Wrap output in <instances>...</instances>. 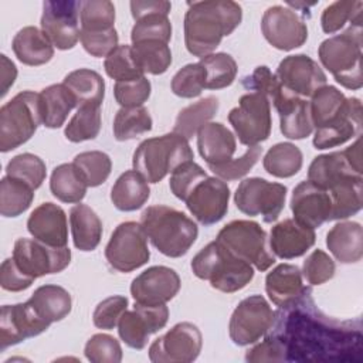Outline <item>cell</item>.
<instances>
[{
    "mask_svg": "<svg viewBox=\"0 0 363 363\" xmlns=\"http://www.w3.org/2000/svg\"><path fill=\"white\" fill-rule=\"evenodd\" d=\"M264 340L275 362H360L363 352L360 320L325 315L308 286L296 301L275 312Z\"/></svg>",
    "mask_w": 363,
    "mask_h": 363,
    "instance_id": "cell-1",
    "label": "cell"
},
{
    "mask_svg": "<svg viewBox=\"0 0 363 363\" xmlns=\"http://www.w3.org/2000/svg\"><path fill=\"white\" fill-rule=\"evenodd\" d=\"M184 16V44L190 54L210 55L225 35L242 20V9L231 0H204L187 3Z\"/></svg>",
    "mask_w": 363,
    "mask_h": 363,
    "instance_id": "cell-2",
    "label": "cell"
},
{
    "mask_svg": "<svg viewBox=\"0 0 363 363\" xmlns=\"http://www.w3.org/2000/svg\"><path fill=\"white\" fill-rule=\"evenodd\" d=\"M247 89L265 95L279 115V129L288 139H305L313 132L309 102L286 89L268 67H257L242 79Z\"/></svg>",
    "mask_w": 363,
    "mask_h": 363,
    "instance_id": "cell-3",
    "label": "cell"
},
{
    "mask_svg": "<svg viewBox=\"0 0 363 363\" xmlns=\"http://www.w3.org/2000/svg\"><path fill=\"white\" fill-rule=\"evenodd\" d=\"M140 224L153 247L170 258L187 254L199 235V227L190 217L164 204L143 210Z\"/></svg>",
    "mask_w": 363,
    "mask_h": 363,
    "instance_id": "cell-4",
    "label": "cell"
},
{
    "mask_svg": "<svg viewBox=\"0 0 363 363\" xmlns=\"http://www.w3.org/2000/svg\"><path fill=\"white\" fill-rule=\"evenodd\" d=\"M193 274L221 292L233 294L245 288L254 278V268L234 255L217 240L208 242L191 259Z\"/></svg>",
    "mask_w": 363,
    "mask_h": 363,
    "instance_id": "cell-5",
    "label": "cell"
},
{
    "mask_svg": "<svg viewBox=\"0 0 363 363\" xmlns=\"http://www.w3.org/2000/svg\"><path fill=\"white\" fill-rule=\"evenodd\" d=\"M193 159L189 140L172 132L143 140L133 153L132 164L149 183H159L176 167Z\"/></svg>",
    "mask_w": 363,
    "mask_h": 363,
    "instance_id": "cell-6",
    "label": "cell"
},
{
    "mask_svg": "<svg viewBox=\"0 0 363 363\" xmlns=\"http://www.w3.org/2000/svg\"><path fill=\"white\" fill-rule=\"evenodd\" d=\"M318 55L337 84L347 89L362 88V27L349 26L343 33L323 40Z\"/></svg>",
    "mask_w": 363,
    "mask_h": 363,
    "instance_id": "cell-7",
    "label": "cell"
},
{
    "mask_svg": "<svg viewBox=\"0 0 363 363\" xmlns=\"http://www.w3.org/2000/svg\"><path fill=\"white\" fill-rule=\"evenodd\" d=\"M43 123L40 94L21 91L0 108V150H14L26 143Z\"/></svg>",
    "mask_w": 363,
    "mask_h": 363,
    "instance_id": "cell-8",
    "label": "cell"
},
{
    "mask_svg": "<svg viewBox=\"0 0 363 363\" xmlns=\"http://www.w3.org/2000/svg\"><path fill=\"white\" fill-rule=\"evenodd\" d=\"M216 240L258 271H267L275 262V257L267 245V233L255 221H230L218 231Z\"/></svg>",
    "mask_w": 363,
    "mask_h": 363,
    "instance_id": "cell-9",
    "label": "cell"
},
{
    "mask_svg": "<svg viewBox=\"0 0 363 363\" xmlns=\"http://www.w3.org/2000/svg\"><path fill=\"white\" fill-rule=\"evenodd\" d=\"M228 122L242 145L255 146L267 140L272 128L268 98L255 91L242 95L238 106L230 111Z\"/></svg>",
    "mask_w": 363,
    "mask_h": 363,
    "instance_id": "cell-10",
    "label": "cell"
},
{
    "mask_svg": "<svg viewBox=\"0 0 363 363\" xmlns=\"http://www.w3.org/2000/svg\"><path fill=\"white\" fill-rule=\"evenodd\" d=\"M285 199L286 187L284 184L261 177L244 179L234 193L237 208L247 216L262 217L264 223H274L279 217Z\"/></svg>",
    "mask_w": 363,
    "mask_h": 363,
    "instance_id": "cell-11",
    "label": "cell"
},
{
    "mask_svg": "<svg viewBox=\"0 0 363 363\" xmlns=\"http://www.w3.org/2000/svg\"><path fill=\"white\" fill-rule=\"evenodd\" d=\"M105 258L119 272H130L145 265L150 258V251L142 224L136 221L121 223L105 247Z\"/></svg>",
    "mask_w": 363,
    "mask_h": 363,
    "instance_id": "cell-12",
    "label": "cell"
},
{
    "mask_svg": "<svg viewBox=\"0 0 363 363\" xmlns=\"http://www.w3.org/2000/svg\"><path fill=\"white\" fill-rule=\"evenodd\" d=\"M275 312L262 295L244 298L234 309L228 323L231 340L238 346L255 343L271 329Z\"/></svg>",
    "mask_w": 363,
    "mask_h": 363,
    "instance_id": "cell-13",
    "label": "cell"
},
{
    "mask_svg": "<svg viewBox=\"0 0 363 363\" xmlns=\"http://www.w3.org/2000/svg\"><path fill=\"white\" fill-rule=\"evenodd\" d=\"M11 258L26 275L37 279L65 269L71 261V250L23 237L16 240Z\"/></svg>",
    "mask_w": 363,
    "mask_h": 363,
    "instance_id": "cell-14",
    "label": "cell"
},
{
    "mask_svg": "<svg viewBox=\"0 0 363 363\" xmlns=\"http://www.w3.org/2000/svg\"><path fill=\"white\" fill-rule=\"evenodd\" d=\"M201 346L200 329L191 322H180L152 342L149 359L153 363H190L199 357Z\"/></svg>",
    "mask_w": 363,
    "mask_h": 363,
    "instance_id": "cell-15",
    "label": "cell"
},
{
    "mask_svg": "<svg viewBox=\"0 0 363 363\" xmlns=\"http://www.w3.org/2000/svg\"><path fill=\"white\" fill-rule=\"evenodd\" d=\"M82 1L47 0L43 3L41 30L58 50H71L79 40V13Z\"/></svg>",
    "mask_w": 363,
    "mask_h": 363,
    "instance_id": "cell-16",
    "label": "cell"
},
{
    "mask_svg": "<svg viewBox=\"0 0 363 363\" xmlns=\"http://www.w3.org/2000/svg\"><path fill=\"white\" fill-rule=\"evenodd\" d=\"M169 308L163 305H142L135 302L132 311H125L118 322L119 337L132 349L140 350L147 345L149 336L166 326Z\"/></svg>",
    "mask_w": 363,
    "mask_h": 363,
    "instance_id": "cell-17",
    "label": "cell"
},
{
    "mask_svg": "<svg viewBox=\"0 0 363 363\" xmlns=\"http://www.w3.org/2000/svg\"><path fill=\"white\" fill-rule=\"evenodd\" d=\"M261 31L274 48L282 51L295 50L308 40V27L303 18L284 6H272L265 10Z\"/></svg>",
    "mask_w": 363,
    "mask_h": 363,
    "instance_id": "cell-18",
    "label": "cell"
},
{
    "mask_svg": "<svg viewBox=\"0 0 363 363\" xmlns=\"http://www.w3.org/2000/svg\"><path fill=\"white\" fill-rule=\"evenodd\" d=\"M228 200L227 183L220 177L207 176L194 186L184 203L199 223L211 225L224 218L228 211Z\"/></svg>",
    "mask_w": 363,
    "mask_h": 363,
    "instance_id": "cell-19",
    "label": "cell"
},
{
    "mask_svg": "<svg viewBox=\"0 0 363 363\" xmlns=\"http://www.w3.org/2000/svg\"><path fill=\"white\" fill-rule=\"evenodd\" d=\"M170 9L172 4L163 0L130 1V11L135 18V26L130 31L132 44L146 40H159L169 44L172 38Z\"/></svg>",
    "mask_w": 363,
    "mask_h": 363,
    "instance_id": "cell-20",
    "label": "cell"
},
{
    "mask_svg": "<svg viewBox=\"0 0 363 363\" xmlns=\"http://www.w3.org/2000/svg\"><path fill=\"white\" fill-rule=\"evenodd\" d=\"M275 75L286 89L302 98L312 96L328 79L320 65L306 54L285 57Z\"/></svg>",
    "mask_w": 363,
    "mask_h": 363,
    "instance_id": "cell-21",
    "label": "cell"
},
{
    "mask_svg": "<svg viewBox=\"0 0 363 363\" xmlns=\"http://www.w3.org/2000/svg\"><path fill=\"white\" fill-rule=\"evenodd\" d=\"M50 325L34 311L28 301L4 305L0 315V350L45 332Z\"/></svg>",
    "mask_w": 363,
    "mask_h": 363,
    "instance_id": "cell-22",
    "label": "cell"
},
{
    "mask_svg": "<svg viewBox=\"0 0 363 363\" xmlns=\"http://www.w3.org/2000/svg\"><path fill=\"white\" fill-rule=\"evenodd\" d=\"M180 285V277L173 268L155 265L140 272L132 281L130 294L138 303L163 305L177 295Z\"/></svg>",
    "mask_w": 363,
    "mask_h": 363,
    "instance_id": "cell-23",
    "label": "cell"
},
{
    "mask_svg": "<svg viewBox=\"0 0 363 363\" xmlns=\"http://www.w3.org/2000/svg\"><path fill=\"white\" fill-rule=\"evenodd\" d=\"M291 210L294 220L299 224L309 228L320 227L330 221L332 200L329 191L309 180L301 182L292 191Z\"/></svg>",
    "mask_w": 363,
    "mask_h": 363,
    "instance_id": "cell-24",
    "label": "cell"
},
{
    "mask_svg": "<svg viewBox=\"0 0 363 363\" xmlns=\"http://www.w3.org/2000/svg\"><path fill=\"white\" fill-rule=\"evenodd\" d=\"M362 130V102L359 98H347L342 112L326 125L316 128L313 146L329 149L346 143L353 136H360Z\"/></svg>",
    "mask_w": 363,
    "mask_h": 363,
    "instance_id": "cell-25",
    "label": "cell"
},
{
    "mask_svg": "<svg viewBox=\"0 0 363 363\" xmlns=\"http://www.w3.org/2000/svg\"><path fill=\"white\" fill-rule=\"evenodd\" d=\"M28 233L38 241L52 247H67L68 242V221L65 211L51 203H41L37 206L28 220Z\"/></svg>",
    "mask_w": 363,
    "mask_h": 363,
    "instance_id": "cell-26",
    "label": "cell"
},
{
    "mask_svg": "<svg viewBox=\"0 0 363 363\" xmlns=\"http://www.w3.org/2000/svg\"><path fill=\"white\" fill-rule=\"evenodd\" d=\"M316 241L313 228L299 224L294 218H285L271 228L269 248L282 259L303 255Z\"/></svg>",
    "mask_w": 363,
    "mask_h": 363,
    "instance_id": "cell-27",
    "label": "cell"
},
{
    "mask_svg": "<svg viewBox=\"0 0 363 363\" xmlns=\"http://www.w3.org/2000/svg\"><path fill=\"white\" fill-rule=\"evenodd\" d=\"M197 147L207 164H221L233 159L237 149L234 133L220 122H208L197 132Z\"/></svg>",
    "mask_w": 363,
    "mask_h": 363,
    "instance_id": "cell-28",
    "label": "cell"
},
{
    "mask_svg": "<svg viewBox=\"0 0 363 363\" xmlns=\"http://www.w3.org/2000/svg\"><path fill=\"white\" fill-rule=\"evenodd\" d=\"M326 245L342 264L359 262L363 257V228L356 221H340L326 234Z\"/></svg>",
    "mask_w": 363,
    "mask_h": 363,
    "instance_id": "cell-29",
    "label": "cell"
},
{
    "mask_svg": "<svg viewBox=\"0 0 363 363\" xmlns=\"http://www.w3.org/2000/svg\"><path fill=\"white\" fill-rule=\"evenodd\" d=\"M305 288L301 269L292 264L277 265L265 278L267 295L278 308H284L296 301Z\"/></svg>",
    "mask_w": 363,
    "mask_h": 363,
    "instance_id": "cell-30",
    "label": "cell"
},
{
    "mask_svg": "<svg viewBox=\"0 0 363 363\" xmlns=\"http://www.w3.org/2000/svg\"><path fill=\"white\" fill-rule=\"evenodd\" d=\"M11 48L20 62L31 67L43 65L54 57L52 43L43 30L34 26L18 30L13 38Z\"/></svg>",
    "mask_w": 363,
    "mask_h": 363,
    "instance_id": "cell-31",
    "label": "cell"
},
{
    "mask_svg": "<svg viewBox=\"0 0 363 363\" xmlns=\"http://www.w3.org/2000/svg\"><path fill=\"white\" fill-rule=\"evenodd\" d=\"M352 176H363L356 172L346 157L345 150L316 156L308 169V180L329 190L333 184Z\"/></svg>",
    "mask_w": 363,
    "mask_h": 363,
    "instance_id": "cell-32",
    "label": "cell"
},
{
    "mask_svg": "<svg viewBox=\"0 0 363 363\" xmlns=\"http://www.w3.org/2000/svg\"><path fill=\"white\" fill-rule=\"evenodd\" d=\"M150 196L149 182L136 170L122 173L111 190V201L121 211L140 208Z\"/></svg>",
    "mask_w": 363,
    "mask_h": 363,
    "instance_id": "cell-33",
    "label": "cell"
},
{
    "mask_svg": "<svg viewBox=\"0 0 363 363\" xmlns=\"http://www.w3.org/2000/svg\"><path fill=\"white\" fill-rule=\"evenodd\" d=\"M71 234L75 248L94 251L102 238V221L86 204H77L69 210Z\"/></svg>",
    "mask_w": 363,
    "mask_h": 363,
    "instance_id": "cell-34",
    "label": "cell"
},
{
    "mask_svg": "<svg viewBox=\"0 0 363 363\" xmlns=\"http://www.w3.org/2000/svg\"><path fill=\"white\" fill-rule=\"evenodd\" d=\"M43 125L50 129L61 128L68 113L78 106L72 92L64 84H52L40 92Z\"/></svg>",
    "mask_w": 363,
    "mask_h": 363,
    "instance_id": "cell-35",
    "label": "cell"
},
{
    "mask_svg": "<svg viewBox=\"0 0 363 363\" xmlns=\"http://www.w3.org/2000/svg\"><path fill=\"white\" fill-rule=\"evenodd\" d=\"M34 311L48 323L62 320L72 308L69 292L60 285H41L28 299Z\"/></svg>",
    "mask_w": 363,
    "mask_h": 363,
    "instance_id": "cell-36",
    "label": "cell"
},
{
    "mask_svg": "<svg viewBox=\"0 0 363 363\" xmlns=\"http://www.w3.org/2000/svg\"><path fill=\"white\" fill-rule=\"evenodd\" d=\"M332 220H345L360 211L363 204V176H352L333 184L329 190Z\"/></svg>",
    "mask_w": 363,
    "mask_h": 363,
    "instance_id": "cell-37",
    "label": "cell"
},
{
    "mask_svg": "<svg viewBox=\"0 0 363 363\" xmlns=\"http://www.w3.org/2000/svg\"><path fill=\"white\" fill-rule=\"evenodd\" d=\"M86 180L74 163L58 164L50 179V190L62 203H79L86 194Z\"/></svg>",
    "mask_w": 363,
    "mask_h": 363,
    "instance_id": "cell-38",
    "label": "cell"
},
{
    "mask_svg": "<svg viewBox=\"0 0 363 363\" xmlns=\"http://www.w3.org/2000/svg\"><path fill=\"white\" fill-rule=\"evenodd\" d=\"M62 84L72 92L77 105H98L101 106L105 96L104 78L94 69L79 68L65 75ZM77 106V108H78Z\"/></svg>",
    "mask_w": 363,
    "mask_h": 363,
    "instance_id": "cell-39",
    "label": "cell"
},
{
    "mask_svg": "<svg viewBox=\"0 0 363 363\" xmlns=\"http://www.w3.org/2000/svg\"><path fill=\"white\" fill-rule=\"evenodd\" d=\"M218 111V99L213 95L206 96L186 108H183L174 122L173 132L182 135L187 140L197 135L199 129L208 123V121Z\"/></svg>",
    "mask_w": 363,
    "mask_h": 363,
    "instance_id": "cell-40",
    "label": "cell"
},
{
    "mask_svg": "<svg viewBox=\"0 0 363 363\" xmlns=\"http://www.w3.org/2000/svg\"><path fill=\"white\" fill-rule=\"evenodd\" d=\"M302 162V152L298 146L289 142H281L268 149L262 166L267 173L279 179H286L295 176L301 170Z\"/></svg>",
    "mask_w": 363,
    "mask_h": 363,
    "instance_id": "cell-41",
    "label": "cell"
},
{
    "mask_svg": "<svg viewBox=\"0 0 363 363\" xmlns=\"http://www.w3.org/2000/svg\"><path fill=\"white\" fill-rule=\"evenodd\" d=\"M133 58L143 74H164L172 64V51L167 43L159 40L139 41L130 45Z\"/></svg>",
    "mask_w": 363,
    "mask_h": 363,
    "instance_id": "cell-42",
    "label": "cell"
},
{
    "mask_svg": "<svg viewBox=\"0 0 363 363\" xmlns=\"http://www.w3.org/2000/svg\"><path fill=\"white\" fill-rule=\"evenodd\" d=\"M34 189L27 183L4 176L0 182V214L3 217H17L33 203Z\"/></svg>",
    "mask_w": 363,
    "mask_h": 363,
    "instance_id": "cell-43",
    "label": "cell"
},
{
    "mask_svg": "<svg viewBox=\"0 0 363 363\" xmlns=\"http://www.w3.org/2000/svg\"><path fill=\"white\" fill-rule=\"evenodd\" d=\"M347 98L336 86L323 85L309 102V112L313 128H320L336 118L346 105Z\"/></svg>",
    "mask_w": 363,
    "mask_h": 363,
    "instance_id": "cell-44",
    "label": "cell"
},
{
    "mask_svg": "<svg viewBox=\"0 0 363 363\" xmlns=\"http://www.w3.org/2000/svg\"><path fill=\"white\" fill-rule=\"evenodd\" d=\"M152 116L145 106L121 108L113 119V136L123 142L152 130Z\"/></svg>",
    "mask_w": 363,
    "mask_h": 363,
    "instance_id": "cell-45",
    "label": "cell"
},
{
    "mask_svg": "<svg viewBox=\"0 0 363 363\" xmlns=\"http://www.w3.org/2000/svg\"><path fill=\"white\" fill-rule=\"evenodd\" d=\"M363 3L360 0H339L323 9L320 16V26L326 34L337 33L347 21L350 26L362 27Z\"/></svg>",
    "mask_w": 363,
    "mask_h": 363,
    "instance_id": "cell-46",
    "label": "cell"
},
{
    "mask_svg": "<svg viewBox=\"0 0 363 363\" xmlns=\"http://www.w3.org/2000/svg\"><path fill=\"white\" fill-rule=\"evenodd\" d=\"M101 130V106L79 105L77 112L65 126L64 135L69 142L78 143L91 140L98 136Z\"/></svg>",
    "mask_w": 363,
    "mask_h": 363,
    "instance_id": "cell-47",
    "label": "cell"
},
{
    "mask_svg": "<svg viewBox=\"0 0 363 363\" xmlns=\"http://www.w3.org/2000/svg\"><path fill=\"white\" fill-rule=\"evenodd\" d=\"M206 69V88L221 89L230 86L237 77V62L227 52H216L200 58Z\"/></svg>",
    "mask_w": 363,
    "mask_h": 363,
    "instance_id": "cell-48",
    "label": "cell"
},
{
    "mask_svg": "<svg viewBox=\"0 0 363 363\" xmlns=\"http://www.w3.org/2000/svg\"><path fill=\"white\" fill-rule=\"evenodd\" d=\"M6 173L7 176L18 179L37 190L47 176V169L43 159L37 155L20 153L7 163Z\"/></svg>",
    "mask_w": 363,
    "mask_h": 363,
    "instance_id": "cell-49",
    "label": "cell"
},
{
    "mask_svg": "<svg viewBox=\"0 0 363 363\" xmlns=\"http://www.w3.org/2000/svg\"><path fill=\"white\" fill-rule=\"evenodd\" d=\"M82 31H106L115 28V6L109 0H86L81 4Z\"/></svg>",
    "mask_w": 363,
    "mask_h": 363,
    "instance_id": "cell-50",
    "label": "cell"
},
{
    "mask_svg": "<svg viewBox=\"0 0 363 363\" xmlns=\"http://www.w3.org/2000/svg\"><path fill=\"white\" fill-rule=\"evenodd\" d=\"M72 163L79 169L88 187H96L106 182L112 170L111 157L101 150H88L78 153Z\"/></svg>",
    "mask_w": 363,
    "mask_h": 363,
    "instance_id": "cell-51",
    "label": "cell"
},
{
    "mask_svg": "<svg viewBox=\"0 0 363 363\" xmlns=\"http://www.w3.org/2000/svg\"><path fill=\"white\" fill-rule=\"evenodd\" d=\"M104 68L108 77L113 78L116 82L119 81H132L145 77L143 71L138 67L132 47L128 44L118 45L108 57H105Z\"/></svg>",
    "mask_w": 363,
    "mask_h": 363,
    "instance_id": "cell-52",
    "label": "cell"
},
{
    "mask_svg": "<svg viewBox=\"0 0 363 363\" xmlns=\"http://www.w3.org/2000/svg\"><path fill=\"white\" fill-rule=\"evenodd\" d=\"M172 91L180 98H196L206 88V69L200 62L187 64L172 78Z\"/></svg>",
    "mask_w": 363,
    "mask_h": 363,
    "instance_id": "cell-53",
    "label": "cell"
},
{
    "mask_svg": "<svg viewBox=\"0 0 363 363\" xmlns=\"http://www.w3.org/2000/svg\"><path fill=\"white\" fill-rule=\"evenodd\" d=\"M85 357L92 363H119L122 360V347L119 342L108 333L91 336L84 349Z\"/></svg>",
    "mask_w": 363,
    "mask_h": 363,
    "instance_id": "cell-54",
    "label": "cell"
},
{
    "mask_svg": "<svg viewBox=\"0 0 363 363\" xmlns=\"http://www.w3.org/2000/svg\"><path fill=\"white\" fill-rule=\"evenodd\" d=\"M262 153V147L259 145L250 146L245 153L237 159H231L221 164H210L208 169L221 180H237L244 177L258 162Z\"/></svg>",
    "mask_w": 363,
    "mask_h": 363,
    "instance_id": "cell-55",
    "label": "cell"
},
{
    "mask_svg": "<svg viewBox=\"0 0 363 363\" xmlns=\"http://www.w3.org/2000/svg\"><path fill=\"white\" fill-rule=\"evenodd\" d=\"M206 177H207L206 170L197 163H194L193 160H189L172 172L169 186L172 193L179 200L184 201L190 194V191L194 189V186Z\"/></svg>",
    "mask_w": 363,
    "mask_h": 363,
    "instance_id": "cell-56",
    "label": "cell"
},
{
    "mask_svg": "<svg viewBox=\"0 0 363 363\" xmlns=\"http://www.w3.org/2000/svg\"><path fill=\"white\" fill-rule=\"evenodd\" d=\"M150 91L152 85L146 77L132 81H119L115 82L113 86L115 99L122 108L143 106V102L150 96Z\"/></svg>",
    "mask_w": 363,
    "mask_h": 363,
    "instance_id": "cell-57",
    "label": "cell"
},
{
    "mask_svg": "<svg viewBox=\"0 0 363 363\" xmlns=\"http://www.w3.org/2000/svg\"><path fill=\"white\" fill-rule=\"evenodd\" d=\"M335 261L322 250L312 251L302 265V275L309 285H322L333 278Z\"/></svg>",
    "mask_w": 363,
    "mask_h": 363,
    "instance_id": "cell-58",
    "label": "cell"
},
{
    "mask_svg": "<svg viewBox=\"0 0 363 363\" xmlns=\"http://www.w3.org/2000/svg\"><path fill=\"white\" fill-rule=\"evenodd\" d=\"M128 309V298L122 295H112L99 302L94 311L92 320L99 329L111 330L118 326L122 313Z\"/></svg>",
    "mask_w": 363,
    "mask_h": 363,
    "instance_id": "cell-59",
    "label": "cell"
},
{
    "mask_svg": "<svg viewBox=\"0 0 363 363\" xmlns=\"http://www.w3.org/2000/svg\"><path fill=\"white\" fill-rule=\"evenodd\" d=\"M118 33L115 28L106 31H82L79 41L84 50L92 57H108L118 47Z\"/></svg>",
    "mask_w": 363,
    "mask_h": 363,
    "instance_id": "cell-60",
    "label": "cell"
},
{
    "mask_svg": "<svg viewBox=\"0 0 363 363\" xmlns=\"http://www.w3.org/2000/svg\"><path fill=\"white\" fill-rule=\"evenodd\" d=\"M34 279L26 275L14 262L13 258L3 261L0 267V285L3 289L10 292H20L31 286Z\"/></svg>",
    "mask_w": 363,
    "mask_h": 363,
    "instance_id": "cell-61",
    "label": "cell"
},
{
    "mask_svg": "<svg viewBox=\"0 0 363 363\" xmlns=\"http://www.w3.org/2000/svg\"><path fill=\"white\" fill-rule=\"evenodd\" d=\"M1 96H4L9 91V88L14 84L17 77V68L13 61L7 58V55L1 54Z\"/></svg>",
    "mask_w": 363,
    "mask_h": 363,
    "instance_id": "cell-62",
    "label": "cell"
}]
</instances>
